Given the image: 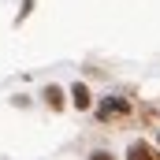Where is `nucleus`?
<instances>
[{
  "label": "nucleus",
  "instance_id": "f257e3e1",
  "mask_svg": "<svg viewBox=\"0 0 160 160\" xmlns=\"http://www.w3.org/2000/svg\"><path fill=\"white\" fill-rule=\"evenodd\" d=\"M130 116H134L130 97H101V104H97V119L104 127H123V123H130Z\"/></svg>",
  "mask_w": 160,
  "mask_h": 160
},
{
  "label": "nucleus",
  "instance_id": "f03ea898",
  "mask_svg": "<svg viewBox=\"0 0 160 160\" xmlns=\"http://www.w3.org/2000/svg\"><path fill=\"white\" fill-rule=\"evenodd\" d=\"M127 160H160V149L149 145L145 138H134V142L127 145Z\"/></svg>",
  "mask_w": 160,
  "mask_h": 160
},
{
  "label": "nucleus",
  "instance_id": "7ed1b4c3",
  "mask_svg": "<svg viewBox=\"0 0 160 160\" xmlns=\"http://www.w3.org/2000/svg\"><path fill=\"white\" fill-rule=\"evenodd\" d=\"M71 104H75L78 112H89V108H93V97H89V86H82V82H75V86H71Z\"/></svg>",
  "mask_w": 160,
  "mask_h": 160
},
{
  "label": "nucleus",
  "instance_id": "20e7f679",
  "mask_svg": "<svg viewBox=\"0 0 160 160\" xmlns=\"http://www.w3.org/2000/svg\"><path fill=\"white\" fill-rule=\"evenodd\" d=\"M41 97H45V104H48L52 112H60V108L67 104V101H63V89H60V86H45V93H41Z\"/></svg>",
  "mask_w": 160,
  "mask_h": 160
},
{
  "label": "nucleus",
  "instance_id": "39448f33",
  "mask_svg": "<svg viewBox=\"0 0 160 160\" xmlns=\"http://www.w3.org/2000/svg\"><path fill=\"white\" fill-rule=\"evenodd\" d=\"M30 8H34V0H22V11H19V15H15V26H19V22H22V19H26V15H30Z\"/></svg>",
  "mask_w": 160,
  "mask_h": 160
},
{
  "label": "nucleus",
  "instance_id": "423d86ee",
  "mask_svg": "<svg viewBox=\"0 0 160 160\" xmlns=\"http://www.w3.org/2000/svg\"><path fill=\"white\" fill-rule=\"evenodd\" d=\"M89 160H116L108 149H97V153H89Z\"/></svg>",
  "mask_w": 160,
  "mask_h": 160
},
{
  "label": "nucleus",
  "instance_id": "0eeeda50",
  "mask_svg": "<svg viewBox=\"0 0 160 160\" xmlns=\"http://www.w3.org/2000/svg\"><path fill=\"white\" fill-rule=\"evenodd\" d=\"M157 142H160V134H157Z\"/></svg>",
  "mask_w": 160,
  "mask_h": 160
}]
</instances>
